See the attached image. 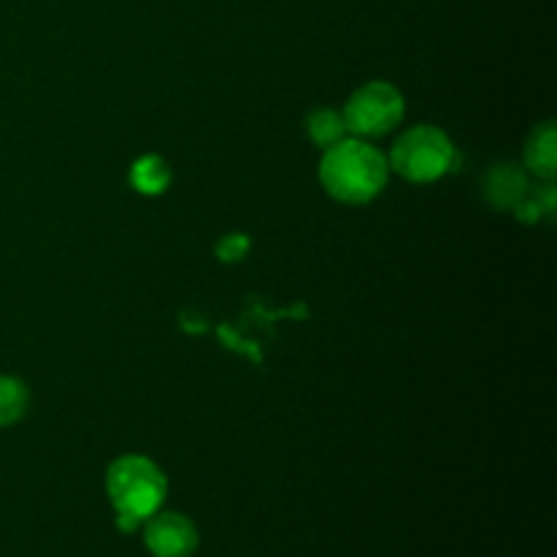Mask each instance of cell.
<instances>
[{
	"instance_id": "6da1fadb",
	"label": "cell",
	"mask_w": 557,
	"mask_h": 557,
	"mask_svg": "<svg viewBox=\"0 0 557 557\" xmlns=\"http://www.w3.org/2000/svg\"><path fill=\"white\" fill-rule=\"evenodd\" d=\"M319 180L332 199L343 205H368L389 180V161L379 147L364 139H343L324 150Z\"/></svg>"
},
{
	"instance_id": "7a4b0ae2",
	"label": "cell",
	"mask_w": 557,
	"mask_h": 557,
	"mask_svg": "<svg viewBox=\"0 0 557 557\" xmlns=\"http://www.w3.org/2000/svg\"><path fill=\"white\" fill-rule=\"evenodd\" d=\"M107 493L117 511V528L131 533L161 509L169 484L156 462L141 455H125L109 466Z\"/></svg>"
},
{
	"instance_id": "3957f363",
	"label": "cell",
	"mask_w": 557,
	"mask_h": 557,
	"mask_svg": "<svg viewBox=\"0 0 557 557\" xmlns=\"http://www.w3.org/2000/svg\"><path fill=\"white\" fill-rule=\"evenodd\" d=\"M386 161L408 183H435L455 169L457 150L449 136L435 125H413L395 141Z\"/></svg>"
},
{
	"instance_id": "277c9868",
	"label": "cell",
	"mask_w": 557,
	"mask_h": 557,
	"mask_svg": "<svg viewBox=\"0 0 557 557\" xmlns=\"http://www.w3.org/2000/svg\"><path fill=\"white\" fill-rule=\"evenodd\" d=\"M341 114L348 134L357 139H375L400 125L406 114V98L389 82H368L348 98Z\"/></svg>"
},
{
	"instance_id": "5b68a950",
	"label": "cell",
	"mask_w": 557,
	"mask_h": 557,
	"mask_svg": "<svg viewBox=\"0 0 557 557\" xmlns=\"http://www.w3.org/2000/svg\"><path fill=\"white\" fill-rule=\"evenodd\" d=\"M145 544L156 557H190L199 547V531L177 511H161L145 520Z\"/></svg>"
},
{
	"instance_id": "8992f818",
	"label": "cell",
	"mask_w": 557,
	"mask_h": 557,
	"mask_svg": "<svg viewBox=\"0 0 557 557\" xmlns=\"http://www.w3.org/2000/svg\"><path fill=\"white\" fill-rule=\"evenodd\" d=\"M528 194H531V185H528L525 172L515 163H498L484 177V196L495 210L511 212Z\"/></svg>"
},
{
	"instance_id": "52a82bcc",
	"label": "cell",
	"mask_w": 557,
	"mask_h": 557,
	"mask_svg": "<svg viewBox=\"0 0 557 557\" xmlns=\"http://www.w3.org/2000/svg\"><path fill=\"white\" fill-rule=\"evenodd\" d=\"M525 166L528 172L536 174L539 180H547L553 183L557 174V131L553 120L547 123H539L531 131L525 145Z\"/></svg>"
},
{
	"instance_id": "ba28073f",
	"label": "cell",
	"mask_w": 557,
	"mask_h": 557,
	"mask_svg": "<svg viewBox=\"0 0 557 557\" xmlns=\"http://www.w3.org/2000/svg\"><path fill=\"white\" fill-rule=\"evenodd\" d=\"M131 185L145 196H161L172 185V169L161 156H145L131 166Z\"/></svg>"
},
{
	"instance_id": "9c48e42d",
	"label": "cell",
	"mask_w": 557,
	"mask_h": 557,
	"mask_svg": "<svg viewBox=\"0 0 557 557\" xmlns=\"http://www.w3.org/2000/svg\"><path fill=\"white\" fill-rule=\"evenodd\" d=\"M348 128L343 123V114L335 109H315L308 117V136L315 147L321 150H330L337 141L346 139Z\"/></svg>"
},
{
	"instance_id": "30bf717a",
	"label": "cell",
	"mask_w": 557,
	"mask_h": 557,
	"mask_svg": "<svg viewBox=\"0 0 557 557\" xmlns=\"http://www.w3.org/2000/svg\"><path fill=\"white\" fill-rule=\"evenodd\" d=\"M30 406V392L20 379L0 375V428L16 424L27 413Z\"/></svg>"
},
{
	"instance_id": "8fae6325",
	"label": "cell",
	"mask_w": 557,
	"mask_h": 557,
	"mask_svg": "<svg viewBox=\"0 0 557 557\" xmlns=\"http://www.w3.org/2000/svg\"><path fill=\"white\" fill-rule=\"evenodd\" d=\"M248 250H250V239L245 237L243 232L226 234V237H221V243L215 245V256L218 261H223V264H237V261H243L245 256H248Z\"/></svg>"
}]
</instances>
